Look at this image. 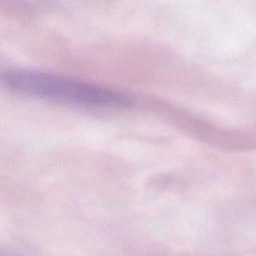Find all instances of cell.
Segmentation results:
<instances>
[{"label": "cell", "mask_w": 256, "mask_h": 256, "mask_svg": "<svg viewBox=\"0 0 256 256\" xmlns=\"http://www.w3.org/2000/svg\"><path fill=\"white\" fill-rule=\"evenodd\" d=\"M3 82L12 90L54 101L95 107H125L130 103L125 95L111 89L42 72L9 71Z\"/></svg>", "instance_id": "cell-1"}]
</instances>
